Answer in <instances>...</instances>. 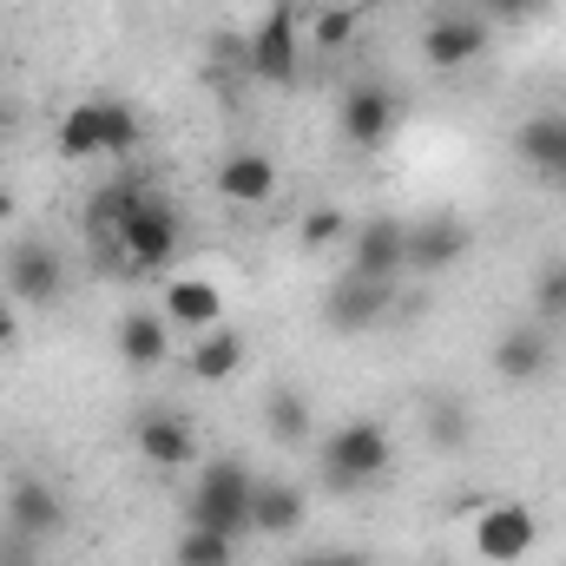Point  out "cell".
Here are the masks:
<instances>
[{
  "label": "cell",
  "instance_id": "cell-3",
  "mask_svg": "<svg viewBox=\"0 0 566 566\" xmlns=\"http://www.w3.org/2000/svg\"><path fill=\"white\" fill-rule=\"evenodd\" d=\"M251 494H258V474L244 461H211L191 488V527H218L231 541H251Z\"/></svg>",
  "mask_w": 566,
  "mask_h": 566
},
{
  "label": "cell",
  "instance_id": "cell-9",
  "mask_svg": "<svg viewBox=\"0 0 566 566\" xmlns=\"http://www.w3.org/2000/svg\"><path fill=\"white\" fill-rule=\"evenodd\" d=\"M396 99L382 93V86H349L343 93V106H336V126H343V139L356 145V151H382V145L396 139Z\"/></svg>",
  "mask_w": 566,
  "mask_h": 566
},
{
  "label": "cell",
  "instance_id": "cell-19",
  "mask_svg": "<svg viewBox=\"0 0 566 566\" xmlns=\"http://www.w3.org/2000/svg\"><path fill=\"white\" fill-rule=\"evenodd\" d=\"M139 191H145V178H113L106 191H93V205H86V244H93V258L113 251V238H119L126 211L139 205Z\"/></svg>",
  "mask_w": 566,
  "mask_h": 566
},
{
  "label": "cell",
  "instance_id": "cell-10",
  "mask_svg": "<svg viewBox=\"0 0 566 566\" xmlns=\"http://www.w3.org/2000/svg\"><path fill=\"white\" fill-rule=\"evenodd\" d=\"M494 376L501 382H514V389H527V382H541L547 369H554V343H547V329L541 323H514V329H501L494 336Z\"/></svg>",
  "mask_w": 566,
  "mask_h": 566
},
{
  "label": "cell",
  "instance_id": "cell-12",
  "mask_svg": "<svg viewBox=\"0 0 566 566\" xmlns=\"http://www.w3.org/2000/svg\"><path fill=\"white\" fill-rule=\"evenodd\" d=\"M7 290H13L20 303H53V296L66 290V264H60V251L40 244V238H20V244L7 251Z\"/></svg>",
  "mask_w": 566,
  "mask_h": 566
},
{
  "label": "cell",
  "instance_id": "cell-4",
  "mask_svg": "<svg viewBox=\"0 0 566 566\" xmlns=\"http://www.w3.org/2000/svg\"><path fill=\"white\" fill-rule=\"evenodd\" d=\"M251 80H264V86H290L296 80V66H303V20L290 13V7H271L264 20H258V33H251Z\"/></svg>",
  "mask_w": 566,
  "mask_h": 566
},
{
  "label": "cell",
  "instance_id": "cell-29",
  "mask_svg": "<svg viewBox=\"0 0 566 566\" xmlns=\"http://www.w3.org/2000/svg\"><path fill=\"white\" fill-rule=\"evenodd\" d=\"M428 428H434V441H441V448H468V422H461V409H434Z\"/></svg>",
  "mask_w": 566,
  "mask_h": 566
},
{
  "label": "cell",
  "instance_id": "cell-27",
  "mask_svg": "<svg viewBox=\"0 0 566 566\" xmlns=\"http://www.w3.org/2000/svg\"><path fill=\"white\" fill-rule=\"evenodd\" d=\"M310 40H316L323 53H336V46H349V40H356V13H349V7H323V13L310 20Z\"/></svg>",
  "mask_w": 566,
  "mask_h": 566
},
{
  "label": "cell",
  "instance_id": "cell-31",
  "mask_svg": "<svg viewBox=\"0 0 566 566\" xmlns=\"http://www.w3.org/2000/svg\"><path fill=\"white\" fill-rule=\"evenodd\" d=\"M20 343V316H13V303L0 296V349H13Z\"/></svg>",
  "mask_w": 566,
  "mask_h": 566
},
{
  "label": "cell",
  "instance_id": "cell-21",
  "mask_svg": "<svg viewBox=\"0 0 566 566\" xmlns=\"http://www.w3.org/2000/svg\"><path fill=\"white\" fill-rule=\"evenodd\" d=\"M185 369H191L198 382H231V376L244 369V336H238L231 323H218V329L191 336V349H185Z\"/></svg>",
  "mask_w": 566,
  "mask_h": 566
},
{
  "label": "cell",
  "instance_id": "cell-16",
  "mask_svg": "<svg viewBox=\"0 0 566 566\" xmlns=\"http://www.w3.org/2000/svg\"><path fill=\"white\" fill-rule=\"evenodd\" d=\"M7 521H13V534H20V541H46V534H60V521H66V501H60L46 481L20 474V481L7 488Z\"/></svg>",
  "mask_w": 566,
  "mask_h": 566
},
{
  "label": "cell",
  "instance_id": "cell-14",
  "mask_svg": "<svg viewBox=\"0 0 566 566\" xmlns=\"http://www.w3.org/2000/svg\"><path fill=\"white\" fill-rule=\"evenodd\" d=\"M468 258V224L461 218H422L409 224V277H441Z\"/></svg>",
  "mask_w": 566,
  "mask_h": 566
},
{
  "label": "cell",
  "instance_id": "cell-7",
  "mask_svg": "<svg viewBox=\"0 0 566 566\" xmlns=\"http://www.w3.org/2000/svg\"><path fill=\"white\" fill-rule=\"evenodd\" d=\"M534 541H541V527H534V514H527L521 501H494V507H481V521H474V554L488 566H521L534 554Z\"/></svg>",
  "mask_w": 566,
  "mask_h": 566
},
{
  "label": "cell",
  "instance_id": "cell-33",
  "mask_svg": "<svg viewBox=\"0 0 566 566\" xmlns=\"http://www.w3.org/2000/svg\"><path fill=\"white\" fill-rule=\"evenodd\" d=\"M560 185H566V171H560Z\"/></svg>",
  "mask_w": 566,
  "mask_h": 566
},
{
  "label": "cell",
  "instance_id": "cell-2",
  "mask_svg": "<svg viewBox=\"0 0 566 566\" xmlns=\"http://www.w3.org/2000/svg\"><path fill=\"white\" fill-rule=\"evenodd\" d=\"M396 468V441L382 422H343L323 441V481L356 494V488H376L382 474Z\"/></svg>",
  "mask_w": 566,
  "mask_h": 566
},
{
  "label": "cell",
  "instance_id": "cell-24",
  "mask_svg": "<svg viewBox=\"0 0 566 566\" xmlns=\"http://www.w3.org/2000/svg\"><path fill=\"white\" fill-rule=\"evenodd\" d=\"M264 422H271V434H277V441H310V434H316V422H310V402H303L290 382H283V389H271Z\"/></svg>",
  "mask_w": 566,
  "mask_h": 566
},
{
  "label": "cell",
  "instance_id": "cell-25",
  "mask_svg": "<svg viewBox=\"0 0 566 566\" xmlns=\"http://www.w3.org/2000/svg\"><path fill=\"white\" fill-rule=\"evenodd\" d=\"M349 211H336V205H316V211H303V224H296V244L303 251H336V244H349Z\"/></svg>",
  "mask_w": 566,
  "mask_h": 566
},
{
  "label": "cell",
  "instance_id": "cell-20",
  "mask_svg": "<svg viewBox=\"0 0 566 566\" xmlns=\"http://www.w3.org/2000/svg\"><path fill=\"white\" fill-rule=\"evenodd\" d=\"M303 514H310L303 488H290V481H258V494H251V534L283 541V534L303 527Z\"/></svg>",
  "mask_w": 566,
  "mask_h": 566
},
{
  "label": "cell",
  "instance_id": "cell-11",
  "mask_svg": "<svg viewBox=\"0 0 566 566\" xmlns=\"http://www.w3.org/2000/svg\"><path fill=\"white\" fill-rule=\"evenodd\" d=\"M158 316L171 323V336H205V329L224 323V290H218L211 277H171L165 283Z\"/></svg>",
  "mask_w": 566,
  "mask_h": 566
},
{
  "label": "cell",
  "instance_id": "cell-6",
  "mask_svg": "<svg viewBox=\"0 0 566 566\" xmlns=\"http://www.w3.org/2000/svg\"><path fill=\"white\" fill-rule=\"evenodd\" d=\"M396 290L402 283H382V277H349L329 283V296H323V316H329V329L336 336H363V329H376L389 310H396Z\"/></svg>",
  "mask_w": 566,
  "mask_h": 566
},
{
  "label": "cell",
  "instance_id": "cell-32",
  "mask_svg": "<svg viewBox=\"0 0 566 566\" xmlns=\"http://www.w3.org/2000/svg\"><path fill=\"white\" fill-rule=\"evenodd\" d=\"M310 566H369L363 554H323V560H310Z\"/></svg>",
  "mask_w": 566,
  "mask_h": 566
},
{
  "label": "cell",
  "instance_id": "cell-5",
  "mask_svg": "<svg viewBox=\"0 0 566 566\" xmlns=\"http://www.w3.org/2000/svg\"><path fill=\"white\" fill-rule=\"evenodd\" d=\"M349 271L356 277L402 283L409 277V224L402 218H363L349 231Z\"/></svg>",
  "mask_w": 566,
  "mask_h": 566
},
{
  "label": "cell",
  "instance_id": "cell-17",
  "mask_svg": "<svg viewBox=\"0 0 566 566\" xmlns=\"http://www.w3.org/2000/svg\"><path fill=\"white\" fill-rule=\"evenodd\" d=\"M514 151H521L527 171H541V178L560 185V171H566V113H534V119H521V126H514Z\"/></svg>",
  "mask_w": 566,
  "mask_h": 566
},
{
  "label": "cell",
  "instance_id": "cell-30",
  "mask_svg": "<svg viewBox=\"0 0 566 566\" xmlns=\"http://www.w3.org/2000/svg\"><path fill=\"white\" fill-rule=\"evenodd\" d=\"M534 7H547V0H488L494 20H521V13H534Z\"/></svg>",
  "mask_w": 566,
  "mask_h": 566
},
{
  "label": "cell",
  "instance_id": "cell-34",
  "mask_svg": "<svg viewBox=\"0 0 566 566\" xmlns=\"http://www.w3.org/2000/svg\"><path fill=\"white\" fill-rule=\"evenodd\" d=\"M303 566H310V560H303Z\"/></svg>",
  "mask_w": 566,
  "mask_h": 566
},
{
  "label": "cell",
  "instance_id": "cell-1",
  "mask_svg": "<svg viewBox=\"0 0 566 566\" xmlns=\"http://www.w3.org/2000/svg\"><path fill=\"white\" fill-rule=\"evenodd\" d=\"M178 231H185L178 205L145 185L139 205L126 211V224H119V238H113V251H106L99 264L119 271V277H158V271H171V258H178Z\"/></svg>",
  "mask_w": 566,
  "mask_h": 566
},
{
  "label": "cell",
  "instance_id": "cell-28",
  "mask_svg": "<svg viewBox=\"0 0 566 566\" xmlns=\"http://www.w3.org/2000/svg\"><path fill=\"white\" fill-rule=\"evenodd\" d=\"M534 310H541V316H566V258L541 271V283H534Z\"/></svg>",
  "mask_w": 566,
  "mask_h": 566
},
{
  "label": "cell",
  "instance_id": "cell-18",
  "mask_svg": "<svg viewBox=\"0 0 566 566\" xmlns=\"http://www.w3.org/2000/svg\"><path fill=\"white\" fill-rule=\"evenodd\" d=\"M113 343H119V363L126 369H158L171 356V323L158 310H126L119 329H113Z\"/></svg>",
  "mask_w": 566,
  "mask_h": 566
},
{
  "label": "cell",
  "instance_id": "cell-26",
  "mask_svg": "<svg viewBox=\"0 0 566 566\" xmlns=\"http://www.w3.org/2000/svg\"><path fill=\"white\" fill-rule=\"evenodd\" d=\"M139 151V113L106 99V158H133Z\"/></svg>",
  "mask_w": 566,
  "mask_h": 566
},
{
  "label": "cell",
  "instance_id": "cell-8",
  "mask_svg": "<svg viewBox=\"0 0 566 566\" xmlns=\"http://www.w3.org/2000/svg\"><path fill=\"white\" fill-rule=\"evenodd\" d=\"M481 53H488V20H481V13H441V20H428L422 60L434 73H461V66H474Z\"/></svg>",
  "mask_w": 566,
  "mask_h": 566
},
{
  "label": "cell",
  "instance_id": "cell-13",
  "mask_svg": "<svg viewBox=\"0 0 566 566\" xmlns=\"http://www.w3.org/2000/svg\"><path fill=\"white\" fill-rule=\"evenodd\" d=\"M283 185L277 158L271 151H231L224 165H218V198L224 205H244V211H258V205H271Z\"/></svg>",
  "mask_w": 566,
  "mask_h": 566
},
{
  "label": "cell",
  "instance_id": "cell-22",
  "mask_svg": "<svg viewBox=\"0 0 566 566\" xmlns=\"http://www.w3.org/2000/svg\"><path fill=\"white\" fill-rule=\"evenodd\" d=\"M60 158H73V165H86V158H106V99H86V106H73L66 119H60Z\"/></svg>",
  "mask_w": 566,
  "mask_h": 566
},
{
  "label": "cell",
  "instance_id": "cell-15",
  "mask_svg": "<svg viewBox=\"0 0 566 566\" xmlns=\"http://www.w3.org/2000/svg\"><path fill=\"white\" fill-rule=\"evenodd\" d=\"M133 448H139L151 468H191L198 461V428L171 409H151L139 428H133Z\"/></svg>",
  "mask_w": 566,
  "mask_h": 566
},
{
  "label": "cell",
  "instance_id": "cell-23",
  "mask_svg": "<svg viewBox=\"0 0 566 566\" xmlns=\"http://www.w3.org/2000/svg\"><path fill=\"white\" fill-rule=\"evenodd\" d=\"M238 547H244V541H231V534H218V527H185L178 547H171V560L178 566H238Z\"/></svg>",
  "mask_w": 566,
  "mask_h": 566
}]
</instances>
